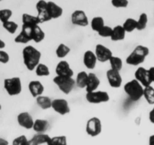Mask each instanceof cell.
<instances>
[{
    "label": "cell",
    "instance_id": "44dd1931",
    "mask_svg": "<svg viewBox=\"0 0 154 145\" xmlns=\"http://www.w3.org/2000/svg\"><path fill=\"white\" fill-rule=\"evenodd\" d=\"M36 103L42 110H48L52 108V100L48 96L41 95L36 98Z\"/></svg>",
    "mask_w": 154,
    "mask_h": 145
},
{
    "label": "cell",
    "instance_id": "7a4b0ae2",
    "mask_svg": "<svg viewBox=\"0 0 154 145\" xmlns=\"http://www.w3.org/2000/svg\"><path fill=\"white\" fill-rule=\"evenodd\" d=\"M150 51L147 47L144 45H138L132 52L126 57V62L131 66H138L144 63L146 57L148 56Z\"/></svg>",
    "mask_w": 154,
    "mask_h": 145
},
{
    "label": "cell",
    "instance_id": "9c48e42d",
    "mask_svg": "<svg viewBox=\"0 0 154 145\" xmlns=\"http://www.w3.org/2000/svg\"><path fill=\"white\" fill-rule=\"evenodd\" d=\"M95 54L99 61L105 63V62L109 61L110 59L113 57V53L108 48L102 44H98L96 46L95 49Z\"/></svg>",
    "mask_w": 154,
    "mask_h": 145
},
{
    "label": "cell",
    "instance_id": "ab89813d",
    "mask_svg": "<svg viewBox=\"0 0 154 145\" xmlns=\"http://www.w3.org/2000/svg\"><path fill=\"white\" fill-rule=\"evenodd\" d=\"M48 2L45 1V0H39V1L36 3L35 8L38 13V12L45 11L48 10Z\"/></svg>",
    "mask_w": 154,
    "mask_h": 145
},
{
    "label": "cell",
    "instance_id": "f35d334b",
    "mask_svg": "<svg viewBox=\"0 0 154 145\" xmlns=\"http://www.w3.org/2000/svg\"><path fill=\"white\" fill-rule=\"evenodd\" d=\"M111 5L113 7L117 8H125L129 5L128 0H111Z\"/></svg>",
    "mask_w": 154,
    "mask_h": 145
},
{
    "label": "cell",
    "instance_id": "9a60e30c",
    "mask_svg": "<svg viewBox=\"0 0 154 145\" xmlns=\"http://www.w3.org/2000/svg\"><path fill=\"white\" fill-rule=\"evenodd\" d=\"M28 88L30 94L34 98H38V96L42 95L44 91H45V87L42 83L38 80H33V81L30 82L29 83Z\"/></svg>",
    "mask_w": 154,
    "mask_h": 145
},
{
    "label": "cell",
    "instance_id": "3957f363",
    "mask_svg": "<svg viewBox=\"0 0 154 145\" xmlns=\"http://www.w3.org/2000/svg\"><path fill=\"white\" fill-rule=\"evenodd\" d=\"M123 89L126 95L133 101H138L144 97V87L135 79L126 83Z\"/></svg>",
    "mask_w": 154,
    "mask_h": 145
},
{
    "label": "cell",
    "instance_id": "4dcf8cb0",
    "mask_svg": "<svg viewBox=\"0 0 154 145\" xmlns=\"http://www.w3.org/2000/svg\"><path fill=\"white\" fill-rule=\"evenodd\" d=\"M35 74L38 76H48L50 75V69L47 65L39 63L35 68Z\"/></svg>",
    "mask_w": 154,
    "mask_h": 145
},
{
    "label": "cell",
    "instance_id": "30bf717a",
    "mask_svg": "<svg viewBox=\"0 0 154 145\" xmlns=\"http://www.w3.org/2000/svg\"><path fill=\"white\" fill-rule=\"evenodd\" d=\"M106 76L111 87L117 89V88H120L121 86L122 82H123V79L120 75V71L110 69L107 71Z\"/></svg>",
    "mask_w": 154,
    "mask_h": 145
},
{
    "label": "cell",
    "instance_id": "ffe728a7",
    "mask_svg": "<svg viewBox=\"0 0 154 145\" xmlns=\"http://www.w3.org/2000/svg\"><path fill=\"white\" fill-rule=\"evenodd\" d=\"M49 128V122L46 119H38L35 120L33 130L37 133H45Z\"/></svg>",
    "mask_w": 154,
    "mask_h": 145
},
{
    "label": "cell",
    "instance_id": "52a82bcc",
    "mask_svg": "<svg viewBox=\"0 0 154 145\" xmlns=\"http://www.w3.org/2000/svg\"><path fill=\"white\" fill-rule=\"evenodd\" d=\"M102 122L97 117H92L87 121L86 131L87 133L91 137L98 136L102 131Z\"/></svg>",
    "mask_w": 154,
    "mask_h": 145
},
{
    "label": "cell",
    "instance_id": "8d00e7d4",
    "mask_svg": "<svg viewBox=\"0 0 154 145\" xmlns=\"http://www.w3.org/2000/svg\"><path fill=\"white\" fill-rule=\"evenodd\" d=\"M112 33H113V28H111V27H108V26L105 25L100 30H99V32H98V34H99L101 37L111 38V35H112Z\"/></svg>",
    "mask_w": 154,
    "mask_h": 145
},
{
    "label": "cell",
    "instance_id": "4316f807",
    "mask_svg": "<svg viewBox=\"0 0 154 145\" xmlns=\"http://www.w3.org/2000/svg\"><path fill=\"white\" fill-rule=\"evenodd\" d=\"M71 51L70 48L65 44L61 43L58 45L56 50V54L59 58H64Z\"/></svg>",
    "mask_w": 154,
    "mask_h": 145
},
{
    "label": "cell",
    "instance_id": "ac0fdd59",
    "mask_svg": "<svg viewBox=\"0 0 154 145\" xmlns=\"http://www.w3.org/2000/svg\"><path fill=\"white\" fill-rule=\"evenodd\" d=\"M100 85V80L98 78L97 76L95 73L90 72L89 73L88 81H87V86H86V91L87 92H91L96 91Z\"/></svg>",
    "mask_w": 154,
    "mask_h": 145
},
{
    "label": "cell",
    "instance_id": "60d3db41",
    "mask_svg": "<svg viewBox=\"0 0 154 145\" xmlns=\"http://www.w3.org/2000/svg\"><path fill=\"white\" fill-rule=\"evenodd\" d=\"M28 140L25 135H20L14 139L12 145H26Z\"/></svg>",
    "mask_w": 154,
    "mask_h": 145
},
{
    "label": "cell",
    "instance_id": "7402d4cb",
    "mask_svg": "<svg viewBox=\"0 0 154 145\" xmlns=\"http://www.w3.org/2000/svg\"><path fill=\"white\" fill-rule=\"evenodd\" d=\"M88 76L89 74L87 73L85 71H81L80 72H78L76 79H75L76 85L80 89H84V88L86 89L87 81H88Z\"/></svg>",
    "mask_w": 154,
    "mask_h": 145
},
{
    "label": "cell",
    "instance_id": "681fc988",
    "mask_svg": "<svg viewBox=\"0 0 154 145\" xmlns=\"http://www.w3.org/2000/svg\"><path fill=\"white\" fill-rule=\"evenodd\" d=\"M1 1H2V0H1Z\"/></svg>",
    "mask_w": 154,
    "mask_h": 145
},
{
    "label": "cell",
    "instance_id": "f546056e",
    "mask_svg": "<svg viewBox=\"0 0 154 145\" xmlns=\"http://www.w3.org/2000/svg\"><path fill=\"white\" fill-rule=\"evenodd\" d=\"M32 138L34 139L35 141L38 144L40 145L42 144V143H47L48 144V143L51 140V137L48 134H45V133H38V134H36L35 135L33 136Z\"/></svg>",
    "mask_w": 154,
    "mask_h": 145
},
{
    "label": "cell",
    "instance_id": "603a6c76",
    "mask_svg": "<svg viewBox=\"0 0 154 145\" xmlns=\"http://www.w3.org/2000/svg\"><path fill=\"white\" fill-rule=\"evenodd\" d=\"M45 37V32L38 25H36L33 27L32 30V41L36 43H39L44 40Z\"/></svg>",
    "mask_w": 154,
    "mask_h": 145
},
{
    "label": "cell",
    "instance_id": "d6986e66",
    "mask_svg": "<svg viewBox=\"0 0 154 145\" xmlns=\"http://www.w3.org/2000/svg\"><path fill=\"white\" fill-rule=\"evenodd\" d=\"M126 33L123 26L117 25L113 28V33L111 36V39L114 42L117 41H122L125 39Z\"/></svg>",
    "mask_w": 154,
    "mask_h": 145
},
{
    "label": "cell",
    "instance_id": "5bb4252c",
    "mask_svg": "<svg viewBox=\"0 0 154 145\" xmlns=\"http://www.w3.org/2000/svg\"><path fill=\"white\" fill-rule=\"evenodd\" d=\"M17 122L21 127L26 129H30L33 128L35 121L32 116L28 112H22L17 116Z\"/></svg>",
    "mask_w": 154,
    "mask_h": 145
},
{
    "label": "cell",
    "instance_id": "2e32d148",
    "mask_svg": "<svg viewBox=\"0 0 154 145\" xmlns=\"http://www.w3.org/2000/svg\"><path fill=\"white\" fill-rule=\"evenodd\" d=\"M98 59L96 54L92 51H87L84 54V64L87 69H93L96 65Z\"/></svg>",
    "mask_w": 154,
    "mask_h": 145
},
{
    "label": "cell",
    "instance_id": "d4e9b609",
    "mask_svg": "<svg viewBox=\"0 0 154 145\" xmlns=\"http://www.w3.org/2000/svg\"><path fill=\"white\" fill-rule=\"evenodd\" d=\"M22 23L23 24L30 26H36L40 24L37 16L29 14H23L22 15Z\"/></svg>",
    "mask_w": 154,
    "mask_h": 145
},
{
    "label": "cell",
    "instance_id": "cb8c5ba5",
    "mask_svg": "<svg viewBox=\"0 0 154 145\" xmlns=\"http://www.w3.org/2000/svg\"><path fill=\"white\" fill-rule=\"evenodd\" d=\"M90 25H91L92 30H93V31H96L98 33V32L105 26V21H104L102 17H94V18L92 19Z\"/></svg>",
    "mask_w": 154,
    "mask_h": 145
},
{
    "label": "cell",
    "instance_id": "83f0119b",
    "mask_svg": "<svg viewBox=\"0 0 154 145\" xmlns=\"http://www.w3.org/2000/svg\"><path fill=\"white\" fill-rule=\"evenodd\" d=\"M144 97L149 104H154V88L151 85L144 88Z\"/></svg>",
    "mask_w": 154,
    "mask_h": 145
},
{
    "label": "cell",
    "instance_id": "f6af8a7d",
    "mask_svg": "<svg viewBox=\"0 0 154 145\" xmlns=\"http://www.w3.org/2000/svg\"><path fill=\"white\" fill-rule=\"evenodd\" d=\"M26 145H38V143L35 141L34 139L32 138V139H30L29 140H28Z\"/></svg>",
    "mask_w": 154,
    "mask_h": 145
},
{
    "label": "cell",
    "instance_id": "8992f818",
    "mask_svg": "<svg viewBox=\"0 0 154 145\" xmlns=\"http://www.w3.org/2000/svg\"><path fill=\"white\" fill-rule=\"evenodd\" d=\"M86 99L90 104H101L109 101L110 96L108 92L105 91H94L87 92Z\"/></svg>",
    "mask_w": 154,
    "mask_h": 145
},
{
    "label": "cell",
    "instance_id": "277c9868",
    "mask_svg": "<svg viewBox=\"0 0 154 145\" xmlns=\"http://www.w3.org/2000/svg\"><path fill=\"white\" fill-rule=\"evenodd\" d=\"M53 81L58 86L60 90L66 95H69L76 85V82L72 77L57 76L54 77Z\"/></svg>",
    "mask_w": 154,
    "mask_h": 145
},
{
    "label": "cell",
    "instance_id": "7c38bea8",
    "mask_svg": "<svg viewBox=\"0 0 154 145\" xmlns=\"http://www.w3.org/2000/svg\"><path fill=\"white\" fill-rule=\"evenodd\" d=\"M52 109L60 115H66L70 112L69 103L63 98H57L52 101Z\"/></svg>",
    "mask_w": 154,
    "mask_h": 145
},
{
    "label": "cell",
    "instance_id": "e0dca14e",
    "mask_svg": "<svg viewBox=\"0 0 154 145\" xmlns=\"http://www.w3.org/2000/svg\"><path fill=\"white\" fill-rule=\"evenodd\" d=\"M48 12L52 19H57L63 15V9L54 2L49 1L48 2Z\"/></svg>",
    "mask_w": 154,
    "mask_h": 145
},
{
    "label": "cell",
    "instance_id": "ee69618b",
    "mask_svg": "<svg viewBox=\"0 0 154 145\" xmlns=\"http://www.w3.org/2000/svg\"><path fill=\"white\" fill-rule=\"evenodd\" d=\"M149 69V72H150V78H151L152 82L154 83V66H151Z\"/></svg>",
    "mask_w": 154,
    "mask_h": 145
},
{
    "label": "cell",
    "instance_id": "4fadbf2b",
    "mask_svg": "<svg viewBox=\"0 0 154 145\" xmlns=\"http://www.w3.org/2000/svg\"><path fill=\"white\" fill-rule=\"evenodd\" d=\"M57 76H60L72 77L74 75V71L70 67V65L66 60H61L58 63L56 67Z\"/></svg>",
    "mask_w": 154,
    "mask_h": 145
},
{
    "label": "cell",
    "instance_id": "f1b7e54d",
    "mask_svg": "<svg viewBox=\"0 0 154 145\" xmlns=\"http://www.w3.org/2000/svg\"><path fill=\"white\" fill-rule=\"evenodd\" d=\"M110 64H111V69H115V70L120 71L122 67H123V61L122 59L120 58L119 57H115L113 56L109 60Z\"/></svg>",
    "mask_w": 154,
    "mask_h": 145
},
{
    "label": "cell",
    "instance_id": "bcb514c9",
    "mask_svg": "<svg viewBox=\"0 0 154 145\" xmlns=\"http://www.w3.org/2000/svg\"><path fill=\"white\" fill-rule=\"evenodd\" d=\"M0 145H8V141L4 138H0Z\"/></svg>",
    "mask_w": 154,
    "mask_h": 145
},
{
    "label": "cell",
    "instance_id": "6da1fadb",
    "mask_svg": "<svg viewBox=\"0 0 154 145\" xmlns=\"http://www.w3.org/2000/svg\"><path fill=\"white\" fill-rule=\"evenodd\" d=\"M23 60L26 67L29 71L35 69L38 65L40 63L42 54L38 49L32 45H28L23 48L22 51Z\"/></svg>",
    "mask_w": 154,
    "mask_h": 145
},
{
    "label": "cell",
    "instance_id": "7dc6e473",
    "mask_svg": "<svg viewBox=\"0 0 154 145\" xmlns=\"http://www.w3.org/2000/svg\"><path fill=\"white\" fill-rule=\"evenodd\" d=\"M149 145H154V134L150 136L149 138Z\"/></svg>",
    "mask_w": 154,
    "mask_h": 145
},
{
    "label": "cell",
    "instance_id": "d6a6232c",
    "mask_svg": "<svg viewBox=\"0 0 154 145\" xmlns=\"http://www.w3.org/2000/svg\"><path fill=\"white\" fill-rule=\"evenodd\" d=\"M138 27H137V30H144L147 27V22H148V17L146 13H141L140 14L139 18L138 21Z\"/></svg>",
    "mask_w": 154,
    "mask_h": 145
},
{
    "label": "cell",
    "instance_id": "484cf974",
    "mask_svg": "<svg viewBox=\"0 0 154 145\" xmlns=\"http://www.w3.org/2000/svg\"><path fill=\"white\" fill-rule=\"evenodd\" d=\"M137 27H138V21L130 18L126 19L123 24V27L126 33H132L135 30H137Z\"/></svg>",
    "mask_w": 154,
    "mask_h": 145
},
{
    "label": "cell",
    "instance_id": "74e56055",
    "mask_svg": "<svg viewBox=\"0 0 154 145\" xmlns=\"http://www.w3.org/2000/svg\"><path fill=\"white\" fill-rule=\"evenodd\" d=\"M37 17L40 24H43V23L48 22V21H50L51 20H52L51 17L50 16L49 13L48 12V10L45 11L38 12Z\"/></svg>",
    "mask_w": 154,
    "mask_h": 145
},
{
    "label": "cell",
    "instance_id": "e575fe53",
    "mask_svg": "<svg viewBox=\"0 0 154 145\" xmlns=\"http://www.w3.org/2000/svg\"><path fill=\"white\" fill-rule=\"evenodd\" d=\"M12 14H13L12 11L10 10V9L5 8L0 10V21H1V22L3 24V23L10 21Z\"/></svg>",
    "mask_w": 154,
    "mask_h": 145
},
{
    "label": "cell",
    "instance_id": "d590c367",
    "mask_svg": "<svg viewBox=\"0 0 154 145\" xmlns=\"http://www.w3.org/2000/svg\"><path fill=\"white\" fill-rule=\"evenodd\" d=\"M32 41L31 38L29 37L26 34L23 33V32L20 31V33L15 37L14 42L16 43H21V44H26L27 42Z\"/></svg>",
    "mask_w": 154,
    "mask_h": 145
},
{
    "label": "cell",
    "instance_id": "b9f144b4",
    "mask_svg": "<svg viewBox=\"0 0 154 145\" xmlns=\"http://www.w3.org/2000/svg\"><path fill=\"white\" fill-rule=\"evenodd\" d=\"M9 55L6 51L1 50L0 51V62L2 63H7L9 61Z\"/></svg>",
    "mask_w": 154,
    "mask_h": 145
},
{
    "label": "cell",
    "instance_id": "ba28073f",
    "mask_svg": "<svg viewBox=\"0 0 154 145\" xmlns=\"http://www.w3.org/2000/svg\"><path fill=\"white\" fill-rule=\"evenodd\" d=\"M135 79L138 80L144 88L150 86L153 83L150 78L149 69L144 67H138L135 72Z\"/></svg>",
    "mask_w": 154,
    "mask_h": 145
},
{
    "label": "cell",
    "instance_id": "1f68e13d",
    "mask_svg": "<svg viewBox=\"0 0 154 145\" xmlns=\"http://www.w3.org/2000/svg\"><path fill=\"white\" fill-rule=\"evenodd\" d=\"M48 145H67V138L66 136H55L51 137Z\"/></svg>",
    "mask_w": 154,
    "mask_h": 145
},
{
    "label": "cell",
    "instance_id": "5b68a950",
    "mask_svg": "<svg viewBox=\"0 0 154 145\" xmlns=\"http://www.w3.org/2000/svg\"><path fill=\"white\" fill-rule=\"evenodd\" d=\"M4 88L11 96L20 95L22 91V83L20 77L5 79L4 80Z\"/></svg>",
    "mask_w": 154,
    "mask_h": 145
},
{
    "label": "cell",
    "instance_id": "7bdbcfd3",
    "mask_svg": "<svg viewBox=\"0 0 154 145\" xmlns=\"http://www.w3.org/2000/svg\"><path fill=\"white\" fill-rule=\"evenodd\" d=\"M149 120L150 121L151 123L154 124V107L149 113Z\"/></svg>",
    "mask_w": 154,
    "mask_h": 145
},
{
    "label": "cell",
    "instance_id": "c3c4849f",
    "mask_svg": "<svg viewBox=\"0 0 154 145\" xmlns=\"http://www.w3.org/2000/svg\"><path fill=\"white\" fill-rule=\"evenodd\" d=\"M5 47V43L4 42V41L3 40H0V48H1V50L2 49V48H4Z\"/></svg>",
    "mask_w": 154,
    "mask_h": 145
},
{
    "label": "cell",
    "instance_id": "8fae6325",
    "mask_svg": "<svg viewBox=\"0 0 154 145\" xmlns=\"http://www.w3.org/2000/svg\"><path fill=\"white\" fill-rule=\"evenodd\" d=\"M71 21L74 25L79 27H87L89 24L88 18L83 10H75L72 14Z\"/></svg>",
    "mask_w": 154,
    "mask_h": 145
},
{
    "label": "cell",
    "instance_id": "836d02e7",
    "mask_svg": "<svg viewBox=\"0 0 154 145\" xmlns=\"http://www.w3.org/2000/svg\"><path fill=\"white\" fill-rule=\"evenodd\" d=\"M3 28L5 30H7L9 33L11 34H14L16 33L17 30L18 28V25L17 23H15L14 21H8L7 22H5L2 24Z\"/></svg>",
    "mask_w": 154,
    "mask_h": 145
}]
</instances>
